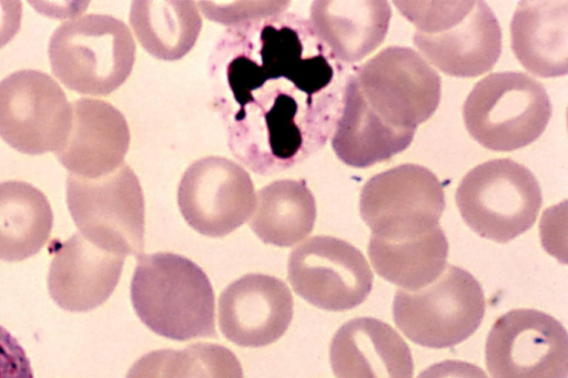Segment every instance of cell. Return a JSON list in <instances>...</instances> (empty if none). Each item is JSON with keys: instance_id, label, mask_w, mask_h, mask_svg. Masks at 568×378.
Wrapping results in <instances>:
<instances>
[{"instance_id": "16", "label": "cell", "mask_w": 568, "mask_h": 378, "mask_svg": "<svg viewBox=\"0 0 568 378\" xmlns=\"http://www.w3.org/2000/svg\"><path fill=\"white\" fill-rule=\"evenodd\" d=\"M129 144L126 120L115 106L81 98L73 102L71 126L55 155L70 174L95 178L123 164Z\"/></svg>"}, {"instance_id": "24", "label": "cell", "mask_w": 568, "mask_h": 378, "mask_svg": "<svg viewBox=\"0 0 568 378\" xmlns=\"http://www.w3.org/2000/svg\"><path fill=\"white\" fill-rule=\"evenodd\" d=\"M367 253L382 278L415 292L432 284L444 272L448 241L440 226L422 236L400 241L371 235Z\"/></svg>"}, {"instance_id": "11", "label": "cell", "mask_w": 568, "mask_h": 378, "mask_svg": "<svg viewBox=\"0 0 568 378\" xmlns=\"http://www.w3.org/2000/svg\"><path fill=\"white\" fill-rule=\"evenodd\" d=\"M72 121V106L59 83L38 70H19L0 81V136L30 155L57 151Z\"/></svg>"}, {"instance_id": "28", "label": "cell", "mask_w": 568, "mask_h": 378, "mask_svg": "<svg viewBox=\"0 0 568 378\" xmlns=\"http://www.w3.org/2000/svg\"><path fill=\"white\" fill-rule=\"evenodd\" d=\"M0 378H33L31 364L24 349L1 325Z\"/></svg>"}, {"instance_id": "1", "label": "cell", "mask_w": 568, "mask_h": 378, "mask_svg": "<svg viewBox=\"0 0 568 378\" xmlns=\"http://www.w3.org/2000/svg\"><path fill=\"white\" fill-rule=\"evenodd\" d=\"M256 32L257 43L244 54L265 80L241 54L230 61L226 79L241 110L253 105L234 121L254 123L253 139L263 149L255 172L265 173L295 162L306 134L301 102L311 105L314 94L332 82L334 70L321 50H306L304 33L292 23L266 21Z\"/></svg>"}, {"instance_id": "19", "label": "cell", "mask_w": 568, "mask_h": 378, "mask_svg": "<svg viewBox=\"0 0 568 378\" xmlns=\"http://www.w3.org/2000/svg\"><path fill=\"white\" fill-rule=\"evenodd\" d=\"M392 17L385 0H321L311 7V24L334 58L353 63L384 41Z\"/></svg>"}, {"instance_id": "30", "label": "cell", "mask_w": 568, "mask_h": 378, "mask_svg": "<svg viewBox=\"0 0 568 378\" xmlns=\"http://www.w3.org/2000/svg\"><path fill=\"white\" fill-rule=\"evenodd\" d=\"M22 19V3L18 0H0V48L18 33Z\"/></svg>"}, {"instance_id": "26", "label": "cell", "mask_w": 568, "mask_h": 378, "mask_svg": "<svg viewBox=\"0 0 568 378\" xmlns=\"http://www.w3.org/2000/svg\"><path fill=\"white\" fill-rule=\"evenodd\" d=\"M125 378H244L242 366L229 348L196 343L183 349H159L138 359Z\"/></svg>"}, {"instance_id": "6", "label": "cell", "mask_w": 568, "mask_h": 378, "mask_svg": "<svg viewBox=\"0 0 568 378\" xmlns=\"http://www.w3.org/2000/svg\"><path fill=\"white\" fill-rule=\"evenodd\" d=\"M456 204L476 234L507 243L534 225L542 195L537 178L526 166L510 159H495L463 177Z\"/></svg>"}, {"instance_id": "12", "label": "cell", "mask_w": 568, "mask_h": 378, "mask_svg": "<svg viewBox=\"0 0 568 378\" xmlns=\"http://www.w3.org/2000/svg\"><path fill=\"white\" fill-rule=\"evenodd\" d=\"M485 359L493 378H567V331L541 310H509L494 323Z\"/></svg>"}, {"instance_id": "8", "label": "cell", "mask_w": 568, "mask_h": 378, "mask_svg": "<svg viewBox=\"0 0 568 378\" xmlns=\"http://www.w3.org/2000/svg\"><path fill=\"white\" fill-rule=\"evenodd\" d=\"M67 204L79 233L102 249L126 257L142 255L144 197L126 164L95 178L69 174Z\"/></svg>"}, {"instance_id": "4", "label": "cell", "mask_w": 568, "mask_h": 378, "mask_svg": "<svg viewBox=\"0 0 568 378\" xmlns=\"http://www.w3.org/2000/svg\"><path fill=\"white\" fill-rule=\"evenodd\" d=\"M48 53L53 74L67 88L105 96L130 75L135 42L121 20L92 13L61 23L50 38Z\"/></svg>"}, {"instance_id": "7", "label": "cell", "mask_w": 568, "mask_h": 378, "mask_svg": "<svg viewBox=\"0 0 568 378\" xmlns=\"http://www.w3.org/2000/svg\"><path fill=\"white\" fill-rule=\"evenodd\" d=\"M486 302L483 288L466 269L449 265L432 284L394 296L397 328L413 343L428 348H448L470 337L483 321Z\"/></svg>"}, {"instance_id": "20", "label": "cell", "mask_w": 568, "mask_h": 378, "mask_svg": "<svg viewBox=\"0 0 568 378\" xmlns=\"http://www.w3.org/2000/svg\"><path fill=\"white\" fill-rule=\"evenodd\" d=\"M511 49L520 64L542 78L568 71V2L520 1L510 22Z\"/></svg>"}, {"instance_id": "29", "label": "cell", "mask_w": 568, "mask_h": 378, "mask_svg": "<svg viewBox=\"0 0 568 378\" xmlns=\"http://www.w3.org/2000/svg\"><path fill=\"white\" fill-rule=\"evenodd\" d=\"M417 378H488L478 366L462 360H444L423 370Z\"/></svg>"}, {"instance_id": "21", "label": "cell", "mask_w": 568, "mask_h": 378, "mask_svg": "<svg viewBox=\"0 0 568 378\" xmlns=\"http://www.w3.org/2000/svg\"><path fill=\"white\" fill-rule=\"evenodd\" d=\"M415 131L395 129L365 102L353 75L345 85L343 109L332 137L336 156L353 167H368L406 150Z\"/></svg>"}, {"instance_id": "5", "label": "cell", "mask_w": 568, "mask_h": 378, "mask_svg": "<svg viewBox=\"0 0 568 378\" xmlns=\"http://www.w3.org/2000/svg\"><path fill=\"white\" fill-rule=\"evenodd\" d=\"M551 103L544 85L523 72H495L468 94L463 118L484 147L509 152L538 139L548 125Z\"/></svg>"}, {"instance_id": "15", "label": "cell", "mask_w": 568, "mask_h": 378, "mask_svg": "<svg viewBox=\"0 0 568 378\" xmlns=\"http://www.w3.org/2000/svg\"><path fill=\"white\" fill-rule=\"evenodd\" d=\"M293 296L270 275L247 274L231 283L219 298V326L242 347H263L280 339L293 318Z\"/></svg>"}, {"instance_id": "23", "label": "cell", "mask_w": 568, "mask_h": 378, "mask_svg": "<svg viewBox=\"0 0 568 378\" xmlns=\"http://www.w3.org/2000/svg\"><path fill=\"white\" fill-rule=\"evenodd\" d=\"M315 219V198L305 181L278 180L257 192L250 227L262 242L290 247L310 235Z\"/></svg>"}, {"instance_id": "27", "label": "cell", "mask_w": 568, "mask_h": 378, "mask_svg": "<svg viewBox=\"0 0 568 378\" xmlns=\"http://www.w3.org/2000/svg\"><path fill=\"white\" fill-rule=\"evenodd\" d=\"M288 1H200L204 16L223 24L276 16L288 8Z\"/></svg>"}, {"instance_id": "13", "label": "cell", "mask_w": 568, "mask_h": 378, "mask_svg": "<svg viewBox=\"0 0 568 378\" xmlns=\"http://www.w3.org/2000/svg\"><path fill=\"white\" fill-rule=\"evenodd\" d=\"M294 292L321 309L342 311L369 295L373 273L362 252L333 236H314L297 246L287 263Z\"/></svg>"}, {"instance_id": "3", "label": "cell", "mask_w": 568, "mask_h": 378, "mask_svg": "<svg viewBox=\"0 0 568 378\" xmlns=\"http://www.w3.org/2000/svg\"><path fill=\"white\" fill-rule=\"evenodd\" d=\"M415 27L413 43L428 62L457 78L493 69L501 52V30L485 1H394Z\"/></svg>"}, {"instance_id": "22", "label": "cell", "mask_w": 568, "mask_h": 378, "mask_svg": "<svg viewBox=\"0 0 568 378\" xmlns=\"http://www.w3.org/2000/svg\"><path fill=\"white\" fill-rule=\"evenodd\" d=\"M53 213L47 196L30 183H0V259L23 260L50 237Z\"/></svg>"}, {"instance_id": "9", "label": "cell", "mask_w": 568, "mask_h": 378, "mask_svg": "<svg viewBox=\"0 0 568 378\" xmlns=\"http://www.w3.org/2000/svg\"><path fill=\"white\" fill-rule=\"evenodd\" d=\"M353 76L368 106L398 130L415 131L440 101L439 74L407 47L382 50L358 67Z\"/></svg>"}, {"instance_id": "25", "label": "cell", "mask_w": 568, "mask_h": 378, "mask_svg": "<svg viewBox=\"0 0 568 378\" xmlns=\"http://www.w3.org/2000/svg\"><path fill=\"white\" fill-rule=\"evenodd\" d=\"M130 23L140 44L165 61L189 53L202 28L197 6L190 0L133 1Z\"/></svg>"}, {"instance_id": "2", "label": "cell", "mask_w": 568, "mask_h": 378, "mask_svg": "<svg viewBox=\"0 0 568 378\" xmlns=\"http://www.w3.org/2000/svg\"><path fill=\"white\" fill-rule=\"evenodd\" d=\"M130 295L140 320L162 337L185 341L216 336L212 284L196 263L182 255H140Z\"/></svg>"}, {"instance_id": "17", "label": "cell", "mask_w": 568, "mask_h": 378, "mask_svg": "<svg viewBox=\"0 0 568 378\" xmlns=\"http://www.w3.org/2000/svg\"><path fill=\"white\" fill-rule=\"evenodd\" d=\"M124 259L75 233L54 249L48 273L50 296L69 311L94 309L116 287Z\"/></svg>"}, {"instance_id": "14", "label": "cell", "mask_w": 568, "mask_h": 378, "mask_svg": "<svg viewBox=\"0 0 568 378\" xmlns=\"http://www.w3.org/2000/svg\"><path fill=\"white\" fill-rule=\"evenodd\" d=\"M178 204L187 224L210 237L225 236L243 225L255 205L250 174L221 156L194 162L184 172Z\"/></svg>"}, {"instance_id": "18", "label": "cell", "mask_w": 568, "mask_h": 378, "mask_svg": "<svg viewBox=\"0 0 568 378\" xmlns=\"http://www.w3.org/2000/svg\"><path fill=\"white\" fill-rule=\"evenodd\" d=\"M336 378H413L414 361L406 341L388 324L357 317L342 325L329 346Z\"/></svg>"}, {"instance_id": "10", "label": "cell", "mask_w": 568, "mask_h": 378, "mask_svg": "<svg viewBox=\"0 0 568 378\" xmlns=\"http://www.w3.org/2000/svg\"><path fill=\"white\" fill-rule=\"evenodd\" d=\"M445 208L438 177L417 164H402L371 177L362 188L359 213L372 236L400 241L437 226Z\"/></svg>"}]
</instances>
